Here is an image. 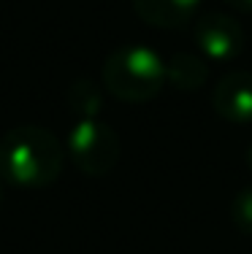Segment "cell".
Wrapping results in <instances>:
<instances>
[{
    "instance_id": "7a4b0ae2",
    "label": "cell",
    "mask_w": 252,
    "mask_h": 254,
    "mask_svg": "<svg viewBox=\"0 0 252 254\" xmlns=\"http://www.w3.org/2000/svg\"><path fill=\"white\" fill-rule=\"evenodd\" d=\"M103 87L122 103H147L163 89L166 63L149 46H119L100 70Z\"/></svg>"
},
{
    "instance_id": "30bf717a",
    "label": "cell",
    "mask_w": 252,
    "mask_h": 254,
    "mask_svg": "<svg viewBox=\"0 0 252 254\" xmlns=\"http://www.w3.org/2000/svg\"><path fill=\"white\" fill-rule=\"evenodd\" d=\"M225 3L236 11H252V0H225Z\"/></svg>"
},
{
    "instance_id": "8fae6325",
    "label": "cell",
    "mask_w": 252,
    "mask_h": 254,
    "mask_svg": "<svg viewBox=\"0 0 252 254\" xmlns=\"http://www.w3.org/2000/svg\"><path fill=\"white\" fill-rule=\"evenodd\" d=\"M244 160H247V165H250V171H252V143L247 146V157H244Z\"/></svg>"
},
{
    "instance_id": "7c38bea8",
    "label": "cell",
    "mask_w": 252,
    "mask_h": 254,
    "mask_svg": "<svg viewBox=\"0 0 252 254\" xmlns=\"http://www.w3.org/2000/svg\"><path fill=\"white\" fill-rule=\"evenodd\" d=\"M0 205H3V187H0Z\"/></svg>"
},
{
    "instance_id": "3957f363",
    "label": "cell",
    "mask_w": 252,
    "mask_h": 254,
    "mask_svg": "<svg viewBox=\"0 0 252 254\" xmlns=\"http://www.w3.org/2000/svg\"><path fill=\"white\" fill-rule=\"evenodd\" d=\"M68 154L87 176H106L119 160V138L98 119H79L68 135Z\"/></svg>"
},
{
    "instance_id": "277c9868",
    "label": "cell",
    "mask_w": 252,
    "mask_h": 254,
    "mask_svg": "<svg viewBox=\"0 0 252 254\" xmlns=\"http://www.w3.org/2000/svg\"><path fill=\"white\" fill-rule=\"evenodd\" d=\"M195 41L201 46V52L209 60H233L239 52L244 49V33L242 25L236 19H231L228 14L220 11H209V14L198 16L195 22Z\"/></svg>"
},
{
    "instance_id": "8992f818",
    "label": "cell",
    "mask_w": 252,
    "mask_h": 254,
    "mask_svg": "<svg viewBox=\"0 0 252 254\" xmlns=\"http://www.w3.org/2000/svg\"><path fill=\"white\" fill-rule=\"evenodd\" d=\"M198 3L201 0H133V8L147 25L179 30L195 16Z\"/></svg>"
},
{
    "instance_id": "52a82bcc",
    "label": "cell",
    "mask_w": 252,
    "mask_h": 254,
    "mask_svg": "<svg viewBox=\"0 0 252 254\" xmlns=\"http://www.w3.org/2000/svg\"><path fill=\"white\" fill-rule=\"evenodd\" d=\"M209 78V68L201 57L195 54H187V52H179L173 54L171 60L166 63V81L173 84L176 89H201Z\"/></svg>"
},
{
    "instance_id": "5b68a950",
    "label": "cell",
    "mask_w": 252,
    "mask_h": 254,
    "mask_svg": "<svg viewBox=\"0 0 252 254\" xmlns=\"http://www.w3.org/2000/svg\"><path fill=\"white\" fill-rule=\"evenodd\" d=\"M212 106L225 122L250 125L252 122V73L233 70L223 76L212 89Z\"/></svg>"
},
{
    "instance_id": "ba28073f",
    "label": "cell",
    "mask_w": 252,
    "mask_h": 254,
    "mask_svg": "<svg viewBox=\"0 0 252 254\" xmlns=\"http://www.w3.org/2000/svg\"><path fill=\"white\" fill-rule=\"evenodd\" d=\"M65 100H68V108L79 119H95L103 108V92L89 78H76L65 92Z\"/></svg>"
},
{
    "instance_id": "9c48e42d",
    "label": "cell",
    "mask_w": 252,
    "mask_h": 254,
    "mask_svg": "<svg viewBox=\"0 0 252 254\" xmlns=\"http://www.w3.org/2000/svg\"><path fill=\"white\" fill-rule=\"evenodd\" d=\"M231 219L244 235H252V187H244L236 192L231 203Z\"/></svg>"
},
{
    "instance_id": "6da1fadb",
    "label": "cell",
    "mask_w": 252,
    "mask_h": 254,
    "mask_svg": "<svg viewBox=\"0 0 252 254\" xmlns=\"http://www.w3.org/2000/svg\"><path fill=\"white\" fill-rule=\"evenodd\" d=\"M63 143L38 125L14 127L0 141V176L14 187L41 190L63 171Z\"/></svg>"
}]
</instances>
